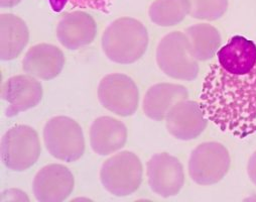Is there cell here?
Masks as SVG:
<instances>
[{"mask_svg":"<svg viewBox=\"0 0 256 202\" xmlns=\"http://www.w3.org/2000/svg\"><path fill=\"white\" fill-rule=\"evenodd\" d=\"M97 33L93 18L84 12H73L64 17L56 27L60 44L68 50H78L90 45Z\"/></svg>","mask_w":256,"mask_h":202,"instance_id":"obj_13","label":"cell"},{"mask_svg":"<svg viewBox=\"0 0 256 202\" xmlns=\"http://www.w3.org/2000/svg\"><path fill=\"white\" fill-rule=\"evenodd\" d=\"M188 97L186 88L180 84L158 83L152 86L144 98V112L150 119L160 121L180 101Z\"/></svg>","mask_w":256,"mask_h":202,"instance_id":"obj_17","label":"cell"},{"mask_svg":"<svg viewBox=\"0 0 256 202\" xmlns=\"http://www.w3.org/2000/svg\"><path fill=\"white\" fill-rule=\"evenodd\" d=\"M188 13L195 20L213 22L222 18L228 9V0H186Z\"/></svg>","mask_w":256,"mask_h":202,"instance_id":"obj_21","label":"cell"},{"mask_svg":"<svg viewBox=\"0 0 256 202\" xmlns=\"http://www.w3.org/2000/svg\"><path fill=\"white\" fill-rule=\"evenodd\" d=\"M40 155L38 134L32 127L20 124L10 128L2 140V158L10 170L22 172L32 167Z\"/></svg>","mask_w":256,"mask_h":202,"instance_id":"obj_6","label":"cell"},{"mask_svg":"<svg viewBox=\"0 0 256 202\" xmlns=\"http://www.w3.org/2000/svg\"><path fill=\"white\" fill-rule=\"evenodd\" d=\"M2 97L10 104L6 111V116L14 117L38 106L42 98V86L32 75H16L2 85Z\"/></svg>","mask_w":256,"mask_h":202,"instance_id":"obj_12","label":"cell"},{"mask_svg":"<svg viewBox=\"0 0 256 202\" xmlns=\"http://www.w3.org/2000/svg\"><path fill=\"white\" fill-rule=\"evenodd\" d=\"M230 164V155L225 146L217 142H207L192 152L188 174L192 180L199 185H213L226 176Z\"/></svg>","mask_w":256,"mask_h":202,"instance_id":"obj_7","label":"cell"},{"mask_svg":"<svg viewBox=\"0 0 256 202\" xmlns=\"http://www.w3.org/2000/svg\"><path fill=\"white\" fill-rule=\"evenodd\" d=\"M148 178L156 194L164 198L174 196L184 183V167L176 157L168 153L156 154L148 162Z\"/></svg>","mask_w":256,"mask_h":202,"instance_id":"obj_9","label":"cell"},{"mask_svg":"<svg viewBox=\"0 0 256 202\" xmlns=\"http://www.w3.org/2000/svg\"><path fill=\"white\" fill-rule=\"evenodd\" d=\"M98 98L107 110L126 117L136 112L140 92L130 77L124 74H109L99 83Z\"/></svg>","mask_w":256,"mask_h":202,"instance_id":"obj_8","label":"cell"},{"mask_svg":"<svg viewBox=\"0 0 256 202\" xmlns=\"http://www.w3.org/2000/svg\"><path fill=\"white\" fill-rule=\"evenodd\" d=\"M101 45L104 54L112 62L132 64L144 55L148 46V33L140 21L121 18L106 28Z\"/></svg>","mask_w":256,"mask_h":202,"instance_id":"obj_2","label":"cell"},{"mask_svg":"<svg viewBox=\"0 0 256 202\" xmlns=\"http://www.w3.org/2000/svg\"><path fill=\"white\" fill-rule=\"evenodd\" d=\"M44 141L48 153L56 159L72 163L85 152V139L80 124L68 116H54L44 128Z\"/></svg>","mask_w":256,"mask_h":202,"instance_id":"obj_4","label":"cell"},{"mask_svg":"<svg viewBox=\"0 0 256 202\" xmlns=\"http://www.w3.org/2000/svg\"><path fill=\"white\" fill-rule=\"evenodd\" d=\"M166 125L168 132L178 140L190 141L197 139L206 129L208 118L200 103L193 100L178 102L168 113Z\"/></svg>","mask_w":256,"mask_h":202,"instance_id":"obj_10","label":"cell"},{"mask_svg":"<svg viewBox=\"0 0 256 202\" xmlns=\"http://www.w3.org/2000/svg\"><path fill=\"white\" fill-rule=\"evenodd\" d=\"M65 57L62 52L50 44H38L32 47L22 61L26 73L42 80H52L62 70Z\"/></svg>","mask_w":256,"mask_h":202,"instance_id":"obj_14","label":"cell"},{"mask_svg":"<svg viewBox=\"0 0 256 202\" xmlns=\"http://www.w3.org/2000/svg\"><path fill=\"white\" fill-rule=\"evenodd\" d=\"M127 142V128L114 117L96 118L90 128V145L100 156H108L122 149Z\"/></svg>","mask_w":256,"mask_h":202,"instance_id":"obj_16","label":"cell"},{"mask_svg":"<svg viewBox=\"0 0 256 202\" xmlns=\"http://www.w3.org/2000/svg\"><path fill=\"white\" fill-rule=\"evenodd\" d=\"M22 0H0V6L2 8H14L20 4Z\"/></svg>","mask_w":256,"mask_h":202,"instance_id":"obj_25","label":"cell"},{"mask_svg":"<svg viewBox=\"0 0 256 202\" xmlns=\"http://www.w3.org/2000/svg\"><path fill=\"white\" fill-rule=\"evenodd\" d=\"M74 176L60 164H50L42 168L32 182V191L40 202H60L66 200L74 189Z\"/></svg>","mask_w":256,"mask_h":202,"instance_id":"obj_11","label":"cell"},{"mask_svg":"<svg viewBox=\"0 0 256 202\" xmlns=\"http://www.w3.org/2000/svg\"><path fill=\"white\" fill-rule=\"evenodd\" d=\"M142 164L132 152L124 151L109 158L100 171L104 188L114 196L124 197L134 193L142 181Z\"/></svg>","mask_w":256,"mask_h":202,"instance_id":"obj_5","label":"cell"},{"mask_svg":"<svg viewBox=\"0 0 256 202\" xmlns=\"http://www.w3.org/2000/svg\"><path fill=\"white\" fill-rule=\"evenodd\" d=\"M50 9L54 13H60L65 9L66 5L69 3V0H48Z\"/></svg>","mask_w":256,"mask_h":202,"instance_id":"obj_24","label":"cell"},{"mask_svg":"<svg viewBox=\"0 0 256 202\" xmlns=\"http://www.w3.org/2000/svg\"><path fill=\"white\" fill-rule=\"evenodd\" d=\"M244 201H252V202H255V201H256V196H251V197H248V198L244 199Z\"/></svg>","mask_w":256,"mask_h":202,"instance_id":"obj_26","label":"cell"},{"mask_svg":"<svg viewBox=\"0 0 256 202\" xmlns=\"http://www.w3.org/2000/svg\"><path fill=\"white\" fill-rule=\"evenodd\" d=\"M209 121L223 132L245 139L256 133V64L242 76L231 75L217 63L211 65L200 95Z\"/></svg>","mask_w":256,"mask_h":202,"instance_id":"obj_1","label":"cell"},{"mask_svg":"<svg viewBox=\"0 0 256 202\" xmlns=\"http://www.w3.org/2000/svg\"><path fill=\"white\" fill-rule=\"evenodd\" d=\"M217 60L227 73L245 75L256 64V43L242 36H234L217 52Z\"/></svg>","mask_w":256,"mask_h":202,"instance_id":"obj_15","label":"cell"},{"mask_svg":"<svg viewBox=\"0 0 256 202\" xmlns=\"http://www.w3.org/2000/svg\"><path fill=\"white\" fill-rule=\"evenodd\" d=\"M73 8L87 9L103 14H109L114 0H69Z\"/></svg>","mask_w":256,"mask_h":202,"instance_id":"obj_22","label":"cell"},{"mask_svg":"<svg viewBox=\"0 0 256 202\" xmlns=\"http://www.w3.org/2000/svg\"><path fill=\"white\" fill-rule=\"evenodd\" d=\"M28 40V26L20 18L12 14L0 16V57L2 61L18 58Z\"/></svg>","mask_w":256,"mask_h":202,"instance_id":"obj_18","label":"cell"},{"mask_svg":"<svg viewBox=\"0 0 256 202\" xmlns=\"http://www.w3.org/2000/svg\"><path fill=\"white\" fill-rule=\"evenodd\" d=\"M190 52L198 61L212 59L220 49L221 35L219 31L208 24H198L186 29Z\"/></svg>","mask_w":256,"mask_h":202,"instance_id":"obj_19","label":"cell"},{"mask_svg":"<svg viewBox=\"0 0 256 202\" xmlns=\"http://www.w3.org/2000/svg\"><path fill=\"white\" fill-rule=\"evenodd\" d=\"M247 174L251 182L256 185V151L249 158L247 164Z\"/></svg>","mask_w":256,"mask_h":202,"instance_id":"obj_23","label":"cell"},{"mask_svg":"<svg viewBox=\"0 0 256 202\" xmlns=\"http://www.w3.org/2000/svg\"><path fill=\"white\" fill-rule=\"evenodd\" d=\"M188 15L186 0H154L148 10L150 21L160 27H174Z\"/></svg>","mask_w":256,"mask_h":202,"instance_id":"obj_20","label":"cell"},{"mask_svg":"<svg viewBox=\"0 0 256 202\" xmlns=\"http://www.w3.org/2000/svg\"><path fill=\"white\" fill-rule=\"evenodd\" d=\"M156 63L166 75L176 80L193 81L200 70L186 34L178 31L170 33L160 41L156 50Z\"/></svg>","mask_w":256,"mask_h":202,"instance_id":"obj_3","label":"cell"}]
</instances>
